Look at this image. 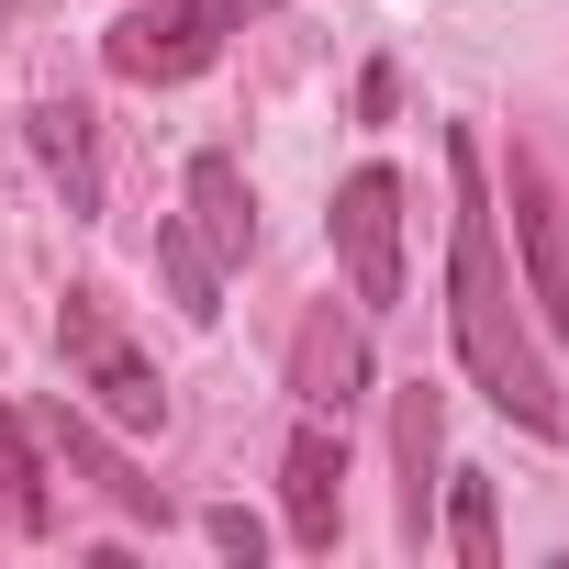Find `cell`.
Segmentation results:
<instances>
[{"label": "cell", "instance_id": "6da1fadb", "mask_svg": "<svg viewBox=\"0 0 569 569\" xmlns=\"http://www.w3.org/2000/svg\"><path fill=\"white\" fill-rule=\"evenodd\" d=\"M447 336H458V369L480 380L491 413H513L525 436H558V380L525 336V279L502 268V234H491V190H480V134L447 123Z\"/></svg>", "mask_w": 569, "mask_h": 569}, {"label": "cell", "instance_id": "7a4b0ae2", "mask_svg": "<svg viewBox=\"0 0 569 569\" xmlns=\"http://www.w3.org/2000/svg\"><path fill=\"white\" fill-rule=\"evenodd\" d=\"M57 358H68V391H79L101 425H123V436H157V425H168V380H157V358L112 325L101 291H68V302H57Z\"/></svg>", "mask_w": 569, "mask_h": 569}, {"label": "cell", "instance_id": "3957f363", "mask_svg": "<svg viewBox=\"0 0 569 569\" xmlns=\"http://www.w3.org/2000/svg\"><path fill=\"white\" fill-rule=\"evenodd\" d=\"M223 23H234V0H134V12L101 34V57L134 90H179V79H201L223 57Z\"/></svg>", "mask_w": 569, "mask_h": 569}, {"label": "cell", "instance_id": "277c9868", "mask_svg": "<svg viewBox=\"0 0 569 569\" xmlns=\"http://www.w3.org/2000/svg\"><path fill=\"white\" fill-rule=\"evenodd\" d=\"M325 234H336V257H347L358 313H391V302H402V179H391V168H358V179L336 190Z\"/></svg>", "mask_w": 569, "mask_h": 569}, {"label": "cell", "instance_id": "5b68a950", "mask_svg": "<svg viewBox=\"0 0 569 569\" xmlns=\"http://www.w3.org/2000/svg\"><path fill=\"white\" fill-rule=\"evenodd\" d=\"M291 402L302 413H336V425L369 402V325L358 313H336V302L302 313V336H291Z\"/></svg>", "mask_w": 569, "mask_h": 569}, {"label": "cell", "instance_id": "8992f818", "mask_svg": "<svg viewBox=\"0 0 569 569\" xmlns=\"http://www.w3.org/2000/svg\"><path fill=\"white\" fill-rule=\"evenodd\" d=\"M279 502H291V536L302 547H336L347 536V425L336 413H302L291 458H279Z\"/></svg>", "mask_w": 569, "mask_h": 569}, {"label": "cell", "instance_id": "52a82bcc", "mask_svg": "<svg viewBox=\"0 0 569 569\" xmlns=\"http://www.w3.org/2000/svg\"><path fill=\"white\" fill-rule=\"evenodd\" d=\"M46 447H57V458H68V469H79L112 513L168 525V491H157V480H134V458H123V447H101V413H90L79 391H57V402H46Z\"/></svg>", "mask_w": 569, "mask_h": 569}, {"label": "cell", "instance_id": "ba28073f", "mask_svg": "<svg viewBox=\"0 0 569 569\" xmlns=\"http://www.w3.org/2000/svg\"><path fill=\"white\" fill-rule=\"evenodd\" d=\"M513 246H525V302H547V325L569 347V223H558L536 157H513Z\"/></svg>", "mask_w": 569, "mask_h": 569}, {"label": "cell", "instance_id": "9c48e42d", "mask_svg": "<svg viewBox=\"0 0 569 569\" xmlns=\"http://www.w3.org/2000/svg\"><path fill=\"white\" fill-rule=\"evenodd\" d=\"M179 201H190L179 223H190V246H201L212 268H246V257H257V190H246V168H234L223 146L190 157V190H179Z\"/></svg>", "mask_w": 569, "mask_h": 569}, {"label": "cell", "instance_id": "30bf717a", "mask_svg": "<svg viewBox=\"0 0 569 569\" xmlns=\"http://www.w3.org/2000/svg\"><path fill=\"white\" fill-rule=\"evenodd\" d=\"M391 447H402V536L425 547L436 491H447V391H436V380H402V402H391Z\"/></svg>", "mask_w": 569, "mask_h": 569}, {"label": "cell", "instance_id": "8fae6325", "mask_svg": "<svg viewBox=\"0 0 569 569\" xmlns=\"http://www.w3.org/2000/svg\"><path fill=\"white\" fill-rule=\"evenodd\" d=\"M34 157L68 190V212H101V146H90V112L79 101H34Z\"/></svg>", "mask_w": 569, "mask_h": 569}, {"label": "cell", "instance_id": "7c38bea8", "mask_svg": "<svg viewBox=\"0 0 569 569\" xmlns=\"http://www.w3.org/2000/svg\"><path fill=\"white\" fill-rule=\"evenodd\" d=\"M447 547L469 569H502V525H491V480L480 469H447Z\"/></svg>", "mask_w": 569, "mask_h": 569}, {"label": "cell", "instance_id": "4fadbf2b", "mask_svg": "<svg viewBox=\"0 0 569 569\" xmlns=\"http://www.w3.org/2000/svg\"><path fill=\"white\" fill-rule=\"evenodd\" d=\"M157 268H168V291H179V313H190V325H212V313H223V268L190 246V223H157Z\"/></svg>", "mask_w": 569, "mask_h": 569}, {"label": "cell", "instance_id": "5bb4252c", "mask_svg": "<svg viewBox=\"0 0 569 569\" xmlns=\"http://www.w3.org/2000/svg\"><path fill=\"white\" fill-rule=\"evenodd\" d=\"M0 536H46V480H34L12 413H0Z\"/></svg>", "mask_w": 569, "mask_h": 569}, {"label": "cell", "instance_id": "9a60e30c", "mask_svg": "<svg viewBox=\"0 0 569 569\" xmlns=\"http://www.w3.org/2000/svg\"><path fill=\"white\" fill-rule=\"evenodd\" d=\"M201 536H212L223 558H246V569L268 558V525H257V513H234V502H212V513H201Z\"/></svg>", "mask_w": 569, "mask_h": 569}]
</instances>
